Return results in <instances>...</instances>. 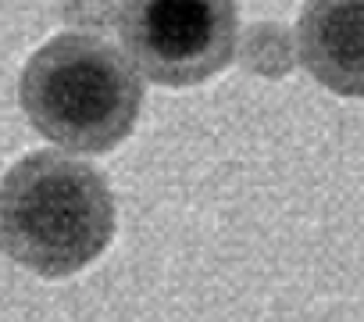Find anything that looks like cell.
I'll return each instance as SVG.
<instances>
[{
  "instance_id": "obj_1",
  "label": "cell",
  "mask_w": 364,
  "mask_h": 322,
  "mask_svg": "<svg viewBox=\"0 0 364 322\" xmlns=\"http://www.w3.org/2000/svg\"><path fill=\"white\" fill-rule=\"evenodd\" d=\"M111 237V187L82 157L33 150L0 180V251L29 272L47 279L82 272Z\"/></svg>"
},
{
  "instance_id": "obj_2",
  "label": "cell",
  "mask_w": 364,
  "mask_h": 322,
  "mask_svg": "<svg viewBox=\"0 0 364 322\" xmlns=\"http://www.w3.org/2000/svg\"><path fill=\"white\" fill-rule=\"evenodd\" d=\"M18 100L33 129L50 143L79 154H104L132 133L143 83L111 43L65 33L26 61Z\"/></svg>"
},
{
  "instance_id": "obj_3",
  "label": "cell",
  "mask_w": 364,
  "mask_h": 322,
  "mask_svg": "<svg viewBox=\"0 0 364 322\" xmlns=\"http://www.w3.org/2000/svg\"><path fill=\"white\" fill-rule=\"evenodd\" d=\"M240 8L225 0H139L125 4L118 33L132 65L157 86H193L236 54Z\"/></svg>"
},
{
  "instance_id": "obj_4",
  "label": "cell",
  "mask_w": 364,
  "mask_h": 322,
  "mask_svg": "<svg viewBox=\"0 0 364 322\" xmlns=\"http://www.w3.org/2000/svg\"><path fill=\"white\" fill-rule=\"evenodd\" d=\"M304 68L339 97H364V0L304 4L296 22Z\"/></svg>"
},
{
  "instance_id": "obj_5",
  "label": "cell",
  "mask_w": 364,
  "mask_h": 322,
  "mask_svg": "<svg viewBox=\"0 0 364 322\" xmlns=\"http://www.w3.org/2000/svg\"><path fill=\"white\" fill-rule=\"evenodd\" d=\"M240 47V61L243 68L250 72H261V76H289L293 68V40H289V29L279 26V22H257L247 29L243 43Z\"/></svg>"
}]
</instances>
